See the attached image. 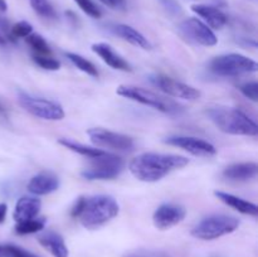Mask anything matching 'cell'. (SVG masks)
<instances>
[{"mask_svg":"<svg viewBox=\"0 0 258 257\" xmlns=\"http://www.w3.org/2000/svg\"><path fill=\"white\" fill-rule=\"evenodd\" d=\"M8 213V206L5 203H0V223L5 221Z\"/></svg>","mask_w":258,"mask_h":257,"instance_id":"35","label":"cell"},{"mask_svg":"<svg viewBox=\"0 0 258 257\" xmlns=\"http://www.w3.org/2000/svg\"><path fill=\"white\" fill-rule=\"evenodd\" d=\"M3 251H4V257H39L14 244H3Z\"/></svg>","mask_w":258,"mask_h":257,"instance_id":"30","label":"cell"},{"mask_svg":"<svg viewBox=\"0 0 258 257\" xmlns=\"http://www.w3.org/2000/svg\"><path fill=\"white\" fill-rule=\"evenodd\" d=\"M123 159L110 153L91 158L90 165L81 171V176L87 180H108L120 175L123 170Z\"/></svg>","mask_w":258,"mask_h":257,"instance_id":"7","label":"cell"},{"mask_svg":"<svg viewBox=\"0 0 258 257\" xmlns=\"http://www.w3.org/2000/svg\"><path fill=\"white\" fill-rule=\"evenodd\" d=\"M111 29H112V32L115 34H117L118 37L122 38L123 40H126L130 44L139 48H143V49H151V43L149 42L148 38L144 37L135 28L126 24H115L112 25Z\"/></svg>","mask_w":258,"mask_h":257,"instance_id":"21","label":"cell"},{"mask_svg":"<svg viewBox=\"0 0 258 257\" xmlns=\"http://www.w3.org/2000/svg\"><path fill=\"white\" fill-rule=\"evenodd\" d=\"M116 93L121 97L128 98L131 101L141 103V105L149 106L155 110L160 111V112L168 113V115H180L184 112V107L175 102L174 100L164 96L158 95V93L153 92L146 88L138 87V86L131 85H121L118 86Z\"/></svg>","mask_w":258,"mask_h":257,"instance_id":"4","label":"cell"},{"mask_svg":"<svg viewBox=\"0 0 258 257\" xmlns=\"http://www.w3.org/2000/svg\"><path fill=\"white\" fill-rule=\"evenodd\" d=\"M181 37L188 42L203 47H213L218 43V38L213 30L198 18H188L183 20L178 27Z\"/></svg>","mask_w":258,"mask_h":257,"instance_id":"9","label":"cell"},{"mask_svg":"<svg viewBox=\"0 0 258 257\" xmlns=\"http://www.w3.org/2000/svg\"><path fill=\"white\" fill-rule=\"evenodd\" d=\"M239 227L236 217L227 214H212L196 224L191 229V236L202 241H212L232 233Z\"/></svg>","mask_w":258,"mask_h":257,"instance_id":"5","label":"cell"},{"mask_svg":"<svg viewBox=\"0 0 258 257\" xmlns=\"http://www.w3.org/2000/svg\"><path fill=\"white\" fill-rule=\"evenodd\" d=\"M32 33V24L22 20V22H18L17 24L13 25L12 29H10V37H12V39H19V38H27Z\"/></svg>","mask_w":258,"mask_h":257,"instance_id":"28","label":"cell"},{"mask_svg":"<svg viewBox=\"0 0 258 257\" xmlns=\"http://www.w3.org/2000/svg\"><path fill=\"white\" fill-rule=\"evenodd\" d=\"M29 3L33 10L40 17L47 18V19H54L55 18L54 9L48 0H29Z\"/></svg>","mask_w":258,"mask_h":257,"instance_id":"26","label":"cell"},{"mask_svg":"<svg viewBox=\"0 0 258 257\" xmlns=\"http://www.w3.org/2000/svg\"><path fill=\"white\" fill-rule=\"evenodd\" d=\"M66 57L72 62V65L75 66V67H77L78 70L82 71V72L87 73L88 76H92V77H97L98 76V71L97 68L95 67V65H93L92 62H90L88 59H86L85 57H82V55L77 54V53L68 52L66 53Z\"/></svg>","mask_w":258,"mask_h":257,"instance_id":"24","label":"cell"},{"mask_svg":"<svg viewBox=\"0 0 258 257\" xmlns=\"http://www.w3.org/2000/svg\"><path fill=\"white\" fill-rule=\"evenodd\" d=\"M5 44V38L0 34V45H4Z\"/></svg>","mask_w":258,"mask_h":257,"instance_id":"38","label":"cell"},{"mask_svg":"<svg viewBox=\"0 0 258 257\" xmlns=\"http://www.w3.org/2000/svg\"><path fill=\"white\" fill-rule=\"evenodd\" d=\"M258 166L256 163H237L227 166L223 170L222 175L228 180L234 181H246L249 179H253L257 176Z\"/></svg>","mask_w":258,"mask_h":257,"instance_id":"20","label":"cell"},{"mask_svg":"<svg viewBox=\"0 0 258 257\" xmlns=\"http://www.w3.org/2000/svg\"><path fill=\"white\" fill-rule=\"evenodd\" d=\"M238 90L241 91L242 95H243L244 97L248 98V100L253 101V102H257L258 101V83L256 81L243 83V85L239 86Z\"/></svg>","mask_w":258,"mask_h":257,"instance_id":"31","label":"cell"},{"mask_svg":"<svg viewBox=\"0 0 258 257\" xmlns=\"http://www.w3.org/2000/svg\"><path fill=\"white\" fill-rule=\"evenodd\" d=\"M27 188L35 196H47L59 188V179L50 171H43L30 179Z\"/></svg>","mask_w":258,"mask_h":257,"instance_id":"14","label":"cell"},{"mask_svg":"<svg viewBox=\"0 0 258 257\" xmlns=\"http://www.w3.org/2000/svg\"><path fill=\"white\" fill-rule=\"evenodd\" d=\"M257 63L251 58L238 53L222 54L209 62V71L219 77H236L256 72Z\"/></svg>","mask_w":258,"mask_h":257,"instance_id":"6","label":"cell"},{"mask_svg":"<svg viewBox=\"0 0 258 257\" xmlns=\"http://www.w3.org/2000/svg\"><path fill=\"white\" fill-rule=\"evenodd\" d=\"M209 120L222 131L229 135L257 136L258 125L243 111L233 107H211L207 110Z\"/></svg>","mask_w":258,"mask_h":257,"instance_id":"3","label":"cell"},{"mask_svg":"<svg viewBox=\"0 0 258 257\" xmlns=\"http://www.w3.org/2000/svg\"><path fill=\"white\" fill-rule=\"evenodd\" d=\"M189 159L181 155L160 153H144L134 158L128 164L130 173L138 180L155 183L165 178L171 171L184 168Z\"/></svg>","mask_w":258,"mask_h":257,"instance_id":"1","label":"cell"},{"mask_svg":"<svg viewBox=\"0 0 258 257\" xmlns=\"http://www.w3.org/2000/svg\"><path fill=\"white\" fill-rule=\"evenodd\" d=\"M18 102L27 112L42 120L58 121L64 117V110L55 101L34 97L25 92H20L18 96Z\"/></svg>","mask_w":258,"mask_h":257,"instance_id":"8","label":"cell"},{"mask_svg":"<svg viewBox=\"0 0 258 257\" xmlns=\"http://www.w3.org/2000/svg\"><path fill=\"white\" fill-rule=\"evenodd\" d=\"M45 227V218L40 217H35L33 219H28V221L20 222V223H17L15 226V232L20 236H24V234H33L37 233V232H40Z\"/></svg>","mask_w":258,"mask_h":257,"instance_id":"23","label":"cell"},{"mask_svg":"<svg viewBox=\"0 0 258 257\" xmlns=\"http://www.w3.org/2000/svg\"><path fill=\"white\" fill-rule=\"evenodd\" d=\"M191 10L201 18H203L206 24L211 29H222L228 22L227 15L218 7H214V5L194 4L191 5Z\"/></svg>","mask_w":258,"mask_h":257,"instance_id":"15","label":"cell"},{"mask_svg":"<svg viewBox=\"0 0 258 257\" xmlns=\"http://www.w3.org/2000/svg\"><path fill=\"white\" fill-rule=\"evenodd\" d=\"M38 242L40 246L44 247L53 257H68L70 256V251L66 244L64 239L59 233L53 231L44 232L38 237Z\"/></svg>","mask_w":258,"mask_h":257,"instance_id":"18","label":"cell"},{"mask_svg":"<svg viewBox=\"0 0 258 257\" xmlns=\"http://www.w3.org/2000/svg\"><path fill=\"white\" fill-rule=\"evenodd\" d=\"M186 216V211L183 206L173 203H165L158 207L153 214L154 226L158 229L165 231L180 223Z\"/></svg>","mask_w":258,"mask_h":257,"instance_id":"13","label":"cell"},{"mask_svg":"<svg viewBox=\"0 0 258 257\" xmlns=\"http://www.w3.org/2000/svg\"><path fill=\"white\" fill-rule=\"evenodd\" d=\"M151 85L154 87L159 88L161 92L171 96L175 98H183V100L194 101L201 97V91L194 88L193 86H189L186 83L179 82L174 78L165 75H151L149 77Z\"/></svg>","mask_w":258,"mask_h":257,"instance_id":"11","label":"cell"},{"mask_svg":"<svg viewBox=\"0 0 258 257\" xmlns=\"http://www.w3.org/2000/svg\"><path fill=\"white\" fill-rule=\"evenodd\" d=\"M214 196L224 203L226 206L231 207V208L236 209L237 212L242 214H247V216H253L257 217L258 214V207L252 202L246 201L243 198H239V197L233 196L231 193H227V191L222 190H216L214 191Z\"/></svg>","mask_w":258,"mask_h":257,"instance_id":"19","label":"cell"},{"mask_svg":"<svg viewBox=\"0 0 258 257\" xmlns=\"http://www.w3.org/2000/svg\"><path fill=\"white\" fill-rule=\"evenodd\" d=\"M58 143H59L62 146H64L66 149H68V150L80 154V155L82 156H86V158L88 159L96 158V156H100L102 155L103 153H106L105 150H101V149H97V148H92V146L83 145V144L76 143V141L70 140V139H59Z\"/></svg>","mask_w":258,"mask_h":257,"instance_id":"22","label":"cell"},{"mask_svg":"<svg viewBox=\"0 0 258 257\" xmlns=\"http://www.w3.org/2000/svg\"><path fill=\"white\" fill-rule=\"evenodd\" d=\"M92 50L96 54L100 55L103 62L112 67L113 70L123 71V72H130L133 70L130 63L123 59L120 54H117L107 43H95L92 44Z\"/></svg>","mask_w":258,"mask_h":257,"instance_id":"16","label":"cell"},{"mask_svg":"<svg viewBox=\"0 0 258 257\" xmlns=\"http://www.w3.org/2000/svg\"><path fill=\"white\" fill-rule=\"evenodd\" d=\"M0 117H8V115H7V110H5L4 108V106L2 105V103H0Z\"/></svg>","mask_w":258,"mask_h":257,"instance_id":"36","label":"cell"},{"mask_svg":"<svg viewBox=\"0 0 258 257\" xmlns=\"http://www.w3.org/2000/svg\"><path fill=\"white\" fill-rule=\"evenodd\" d=\"M120 206L112 197L100 196L80 197L71 209V217L78 219L85 228L97 229L115 218Z\"/></svg>","mask_w":258,"mask_h":257,"instance_id":"2","label":"cell"},{"mask_svg":"<svg viewBox=\"0 0 258 257\" xmlns=\"http://www.w3.org/2000/svg\"><path fill=\"white\" fill-rule=\"evenodd\" d=\"M76 4L81 8L83 13L88 15L91 18H95V19H100L102 17V12H101L100 8L97 7V4L92 2V0H75Z\"/></svg>","mask_w":258,"mask_h":257,"instance_id":"29","label":"cell"},{"mask_svg":"<svg viewBox=\"0 0 258 257\" xmlns=\"http://www.w3.org/2000/svg\"><path fill=\"white\" fill-rule=\"evenodd\" d=\"M196 2H201L202 4H209V5H214V7H226L227 2L226 0H196Z\"/></svg>","mask_w":258,"mask_h":257,"instance_id":"34","label":"cell"},{"mask_svg":"<svg viewBox=\"0 0 258 257\" xmlns=\"http://www.w3.org/2000/svg\"><path fill=\"white\" fill-rule=\"evenodd\" d=\"M100 2L115 10H125L126 7H127L126 0H100Z\"/></svg>","mask_w":258,"mask_h":257,"instance_id":"33","label":"cell"},{"mask_svg":"<svg viewBox=\"0 0 258 257\" xmlns=\"http://www.w3.org/2000/svg\"><path fill=\"white\" fill-rule=\"evenodd\" d=\"M33 60L37 66L40 68L47 71H57L60 68L59 60L54 59L50 55H39V54H33Z\"/></svg>","mask_w":258,"mask_h":257,"instance_id":"27","label":"cell"},{"mask_svg":"<svg viewBox=\"0 0 258 257\" xmlns=\"http://www.w3.org/2000/svg\"><path fill=\"white\" fill-rule=\"evenodd\" d=\"M87 135L95 145L101 146V148L112 149L117 151H130L135 146V141L131 136L106 130V128L92 127L87 130Z\"/></svg>","mask_w":258,"mask_h":257,"instance_id":"10","label":"cell"},{"mask_svg":"<svg viewBox=\"0 0 258 257\" xmlns=\"http://www.w3.org/2000/svg\"><path fill=\"white\" fill-rule=\"evenodd\" d=\"M164 143L183 149L193 155L209 156L217 154V149L213 144L208 143L203 139L193 138V136H169L164 140Z\"/></svg>","mask_w":258,"mask_h":257,"instance_id":"12","label":"cell"},{"mask_svg":"<svg viewBox=\"0 0 258 257\" xmlns=\"http://www.w3.org/2000/svg\"><path fill=\"white\" fill-rule=\"evenodd\" d=\"M8 9V5L5 0H0V12H5Z\"/></svg>","mask_w":258,"mask_h":257,"instance_id":"37","label":"cell"},{"mask_svg":"<svg viewBox=\"0 0 258 257\" xmlns=\"http://www.w3.org/2000/svg\"><path fill=\"white\" fill-rule=\"evenodd\" d=\"M0 257H4V251H3V244H0Z\"/></svg>","mask_w":258,"mask_h":257,"instance_id":"39","label":"cell"},{"mask_svg":"<svg viewBox=\"0 0 258 257\" xmlns=\"http://www.w3.org/2000/svg\"><path fill=\"white\" fill-rule=\"evenodd\" d=\"M159 3L164 8V10L171 17H179V15L183 14V8L176 0H159Z\"/></svg>","mask_w":258,"mask_h":257,"instance_id":"32","label":"cell"},{"mask_svg":"<svg viewBox=\"0 0 258 257\" xmlns=\"http://www.w3.org/2000/svg\"><path fill=\"white\" fill-rule=\"evenodd\" d=\"M29 47L35 52V54L39 55H50V48L44 38L40 34H29L25 38Z\"/></svg>","mask_w":258,"mask_h":257,"instance_id":"25","label":"cell"},{"mask_svg":"<svg viewBox=\"0 0 258 257\" xmlns=\"http://www.w3.org/2000/svg\"><path fill=\"white\" fill-rule=\"evenodd\" d=\"M40 208H42L40 199L35 198V197H22L15 204L13 217L17 223H20V222L35 218L39 213Z\"/></svg>","mask_w":258,"mask_h":257,"instance_id":"17","label":"cell"}]
</instances>
